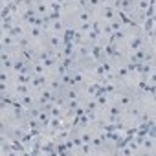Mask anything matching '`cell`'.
<instances>
[{
    "label": "cell",
    "instance_id": "6da1fadb",
    "mask_svg": "<svg viewBox=\"0 0 156 156\" xmlns=\"http://www.w3.org/2000/svg\"><path fill=\"white\" fill-rule=\"evenodd\" d=\"M92 15H94V20H96V22H99V24H108V22H112V20L118 17V11H116V8H114L110 2H105V4H101L98 9H94Z\"/></svg>",
    "mask_w": 156,
    "mask_h": 156
},
{
    "label": "cell",
    "instance_id": "7a4b0ae2",
    "mask_svg": "<svg viewBox=\"0 0 156 156\" xmlns=\"http://www.w3.org/2000/svg\"><path fill=\"white\" fill-rule=\"evenodd\" d=\"M138 96H134L130 90H127V88H119L118 92H114L112 94V103H116V105H119L123 110L127 108V107H130L132 103H134V99H136Z\"/></svg>",
    "mask_w": 156,
    "mask_h": 156
},
{
    "label": "cell",
    "instance_id": "3957f363",
    "mask_svg": "<svg viewBox=\"0 0 156 156\" xmlns=\"http://www.w3.org/2000/svg\"><path fill=\"white\" fill-rule=\"evenodd\" d=\"M31 6H33V9L37 11V15H39L41 19H48V17H51L53 13H57L55 6L50 2V0H39V2H35V4H31Z\"/></svg>",
    "mask_w": 156,
    "mask_h": 156
},
{
    "label": "cell",
    "instance_id": "277c9868",
    "mask_svg": "<svg viewBox=\"0 0 156 156\" xmlns=\"http://www.w3.org/2000/svg\"><path fill=\"white\" fill-rule=\"evenodd\" d=\"M33 96H35V103L39 105V107H48L50 103H53V99L57 98V94H53L50 88H41L39 92H33Z\"/></svg>",
    "mask_w": 156,
    "mask_h": 156
},
{
    "label": "cell",
    "instance_id": "5b68a950",
    "mask_svg": "<svg viewBox=\"0 0 156 156\" xmlns=\"http://www.w3.org/2000/svg\"><path fill=\"white\" fill-rule=\"evenodd\" d=\"M62 44H64V37H62V35L46 33V37H44V46H46V50H50V51H59V50L62 48Z\"/></svg>",
    "mask_w": 156,
    "mask_h": 156
},
{
    "label": "cell",
    "instance_id": "8992f818",
    "mask_svg": "<svg viewBox=\"0 0 156 156\" xmlns=\"http://www.w3.org/2000/svg\"><path fill=\"white\" fill-rule=\"evenodd\" d=\"M61 96H62L64 101H81V99H83L81 88H79V87H73V85L62 88V90H61Z\"/></svg>",
    "mask_w": 156,
    "mask_h": 156
},
{
    "label": "cell",
    "instance_id": "52a82bcc",
    "mask_svg": "<svg viewBox=\"0 0 156 156\" xmlns=\"http://www.w3.org/2000/svg\"><path fill=\"white\" fill-rule=\"evenodd\" d=\"M46 88H50L53 94H61V90H62L61 75H55V73H48V77H46Z\"/></svg>",
    "mask_w": 156,
    "mask_h": 156
},
{
    "label": "cell",
    "instance_id": "ba28073f",
    "mask_svg": "<svg viewBox=\"0 0 156 156\" xmlns=\"http://www.w3.org/2000/svg\"><path fill=\"white\" fill-rule=\"evenodd\" d=\"M94 101H96V107H98L99 110H103V108H105V107H107V105H108V103L112 101V96L101 90V92H99V94H98V96L94 98Z\"/></svg>",
    "mask_w": 156,
    "mask_h": 156
},
{
    "label": "cell",
    "instance_id": "9c48e42d",
    "mask_svg": "<svg viewBox=\"0 0 156 156\" xmlns=\"http://www.w3.org/2000/svg\"><path fill=\"white\" fill-rule=\"evenodd\" d=\"M26 68H28V64H26V62L17 55V57H15V61H13V66H11V73H13V75H17V73H20V72H22V70H26Z\"/></svg>",
    "mask_w": 156,
    "mask_h": 156
},
{
    "label": "cell",
    "instance_id": "30bf717a",
    "mask_svg": "<svg viewBox=\"0 0 156 156\" xmlns=\"http://www.w3.org/2000/svg\"><path fill=\"white\" fill-rule=\"evenodd\" d=\"M75 154H77V156H94V149H92L90 143H83L79 149L75 151Z\"/></svg>",
    "mask_w": 156,
    "mask_h": 156
},
{
    "label": "cell",
    "instance_id": "8fae6325",
    "mask_svg": "<svg viewBox=\"0 0 156 156\" xmlns=\"http://www.w3.org/2000/svg\"><path fill=\"white\" fill-rule=\"evenodd\" d=\"M11 81H13V73L0 68V83H11Z\"/></svg>",
    "mask_w": 156,
    "mask_h": 156
},
{
    "label": "cell",
    "instance_id": "7c38bea8",
    "mask_svg": "<svg viewBox=\"0 0 156 156\" xmlns=\"http://www.w3.org/2000/svg\"><path fill=\"white\" fill-rule=\"evenodd\" d=\"M105 2H108V0H87V9L94 11V9H98L101 4H105Z\"/></svg>",
    "mask_w": 156,
    "mask_h": 156
},
{
    "label": "cell",
    "instance_id": "4fadbf2b",
    "mask_svg": "<svg viewBox=\"0 0 156 156\" xmlns=\"http://www.w3.org/2000/svg\"><path fill=\"white\" fill-rule=\"evenodd\" d=\"M4 31V24H2V17H0V33Z\"/></svg>",
    "mask_w": 156,
    "mask_h": 156
},
{
    "label": "cell",
    "instance_id": "5bb4252c",
    "mask_svg": "<svg viewBox=\"0 0 156 156\" xmlns=\"http://www.w3.org/2000/svg\"><path fill=\"white\" fill-rule=\"evenodd\" d=\"M28 4H35V2H39V0H26Z\"/></svg>",
    "mask_w": 156,
    "mask_h": 156
},
{
    "label": "cell",
    "instance_id": "9a60e30c",
    "mask_svg": "<svg viewBox=\"0 0 156 156\" xmlns=\"http://www.w3.org/2000/svg\"><path fill=\"white\" fill-rule=\"evenodd\" d=\"M108 2H110V0H108Z\"/></svg>",
    "mask_w": 156,
    "mask_h": 156
}]
</instances>
